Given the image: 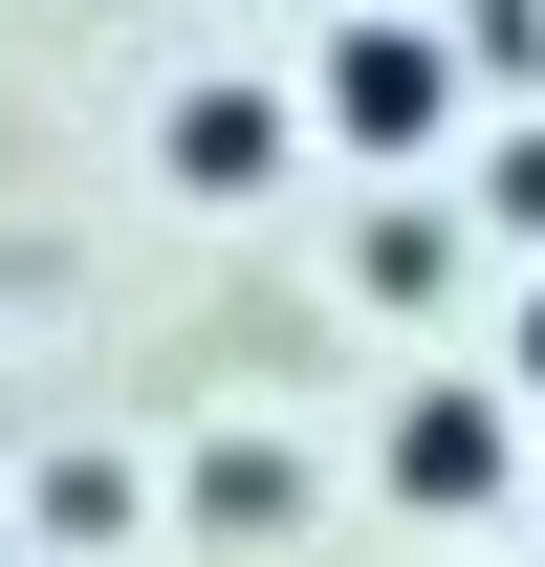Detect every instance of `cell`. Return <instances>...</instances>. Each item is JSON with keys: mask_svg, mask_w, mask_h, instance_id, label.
Segmentation results:
<instances>
[{"mask_svg": "<svg viewBox=\"0 0 545 567\" xmlns=\"http://www.w3.org/2000/svg\"><path fill=\"white\" fill-rule=\"evenodd\" d=\"M306 132L371 153V175H436V153H459V22H414V0H328Z\"/></svg>", "mask_w": 545, "mask_h": 567, "instance_id": "1", "label": "cell"}, {"mask_svg": "<svg viewBox=\"0 0 545 567\" xmlns=\"http://www.w3.org/2000/svg\"><path fill=\"white\" fill-rule=\"evenodd\" d=\"M371 481H393L414 524H502V481H524V393H502V371H436V393H393Z\"/></svg>", "mask_w": 545, "mask_h": 567, "instance_id": "2", "label": "cell"}, {"mask_svg": "<svg viewBox=\"0 0 545 567\" xmlns=\"http://www.w3.org/2000/svg\"><path fill=\"white\" fill-rule=\"evenodd\" d=\"M284 153H306L284 87H175V110H153V175H175V197H284Z\"/></svg>", "mask_w": 545, "mask_h": 567, "instance_id": "3", "label": "cell"}, {"mask_svg": "<svg viewBox=\"0 0 545 567\" xmlns=\"http://www.w3.org/2000/svg\"><path fill=\"white\" fill-rule=\"evenodd\" d=\"M197 524H218V546H284V524H306V458H284V436H218V458H197Z\"/></svg>", "mask_w": 545, "mask_h": 567, "instance_id": "4", "label": "cell"}, {"mask_svg": "<svg viewBox=\"0 0 545 567\" xmlns=\"http://www.w3.org/2000/svg\"><path fill=\"white\" fill-rule=\"evenodd\" d=\"M22 524H44V567H110V546H132V458H44Z\"/></svg>", "mask_w": 545, "mask_h": 567, "instance_id": "5", "label": "cell"}, {"mask_svg": "<svg viewBox=\"0 0 545 567\" xmlns=\"http://www.w3.org/2000/svg\"><path fill=\"white\" fill-rule=\"evenodd\" d=\"M349 262H371V306H414V284L459 262V218H414V197H393V218H371V240H349Z\"/></svg>", "mask_w": 545, "mask_h": 567, "instance_id": "6", "label": "cell"}, {"mask_svg": "<svg viewBox=\"0 0 545 567\" xmlns=\"http://www.w3.org/2000/svg\"><path fill=\"white\" fill-rule=\"evenodd\" d=\"M480 218H502V240H524V262H545V110H524V132H502V153H480Z\"/></svg>", "mask_w": 545, "mask_h": 567, "instance_id": "7", "label": "cell"}, {"mask_svg": "<svg viewBox=\"0 0 545 567\" xmlns=\"http://www.w3.org/2000/svg\"><path fill=\"white\" fill-rule=\"evenodd\" d=\"M502 393H524V415H545V284H524V328H502Z\"/></svg>", "mask_w": 545, "mask_h": 567, "instance_id": "8", "label": "cell"}]
</instances>
